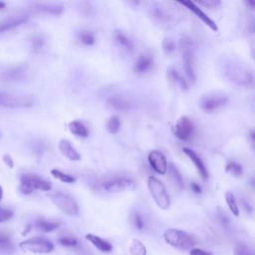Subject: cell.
Wrapping results in <instances>:
<instances>
[{"label": "cell", "mask_w": 255, "mask_h": 255, "mask_svg": "<svg viewBox=\"0 0 255 255\" xmlns=\"http://www.w3.org/2000/svg\"><path fill=\"white\" fill-rule=\"evenodd\" d=\"M218 70L228 82L237 86L249 87L253 84V72L245 64L233 57L223 56L218 61Z\"/></svg>", "instance_id": "6da1fadb"}, {"label": "cell", "mask_w": 255, "mask_h": 255, "mask_svg": "<svg viewBox=\"0 0 255 255\" xmlns=\"http://www.w3.org/2000/svg\"><path fill=\"white\" fill-rule=\"evenodd\" d=\"M163 238L168 245L179 250H190L196 243L194 238L187 232L175 228L166 229L163 233Z\"/></svg>", "instance_id": "7a4b0ae2"}, {"label": "cell", "mask_w": 255, "mask_h": 255, "mask_svg": "<svg viewBox=\"0 0 255 255\" xmlns=\"http://www.w3.org/2000/svg\"><path fill=\"white\" fill-rule=\"evenodd\" d=\"M147 188L156 205L165 210L170 206V198L163 183L154 176L147 178Z\"/></svg>", "instance_id": "3957f363"}, {"label": "cell", "mask_w": 255, "mask_h": 255, "mask_svg": "<svg viewBox=\"0 0 255 255\" xmlns=\"http://www.w3.org/2000/svg\"><path fill=\"white\" fill-rule=\"evenodd\" d=\"M50 199L56 205V207L64 214L72 217H76L79 215L80 209L78 203L69 194L64 192H55L50 194Z\"/></svg>", "instance_id": "277c9868"}, {"label": "cell", "mask_w": 255, "mask_h": 255, "mask_svg": "<svg viewBox=\"0 0 255 255\" xmlns=\"http://www.w3.org/2000/svg\"><path fill=\"white\" fill-rule=\"evenodd\" d=\"M180 51H181L183 69H184L185 75L191 83H194L196 80V76H195L194 66H193L194 58H193L192 45L189 38L182 37L180 39Z\"/></svg>", "instance_id": "5b68a950"}, {"label": "cell", "mask_w": 255, "mask_h": 255, "mask_svg": "<svg viewBox=\"0 0 255 255\" xmlns=\"http://www.w3.org/2000/svg\"><path fill=\"white\" fill-rule=\"evenodd\" d=\"M19 247L25 252L48 254L54 250V244L52 241L44 237H31L20 242Z\"/></svg>", "instance_id": "8992f818"}, {"label": "cell", "mask_w": 255, "mask_h": 255, "mask_svg": "<svg viewBox=\"0 0 255 255\" xmlns=\"http://www.w3.org/2000/svg\"><path fill=\"white\" fill-rule=\"evenodd\" d=\"M134 186L135 183L131 178L122 175L109 177L100 183L101 189L106 192H120L123 190L132 189Z\"/></svg>", "instance_id": "52a82bcc"}, {"label": "cell", "mask_w": 255, "mask_h": 255, "mask_svg": "<svg viewBox=\"0 0 255 255\" xmlns=\"http://www.w3.org/2000/svg\"><path fill=\"white\" fill-rule=\"evenodd\" d=\"M21 181V191L25 194H30L34 190H44L49 191L51 189V184L47 180L41 178L40 176L32 173L23 174L20 178Z\"/></svg>", "instance_id": "ba28073f"}, {"label": "cell", "mask_w": 255, "mask_h": 255, "mask_svg": "<svg viewBox=\"0 0 255 255\" xmlns=\"http://www.w3.org/2000/svg\"><path fill=\"white\" fill-rule=\"evenodd\" d=\"M34 104V99L26 95H13L7 92L0 91V106L9 109L29 108Z\"/></svg>", "instance_id": "9c48e42d"}, {"label": "cell", "mask_w": 255, "mask_h": 255, "mask_svg": "<svg viewBox=\"0 0 255 255\" xmlns=\"http://www.w3.org/2000/svg\"><path fill=\"white\" fill-rule=\"evenodd\" d=\"M227 102L228 98L226 95L220 93H211L203 96L200 99L199 107L206 113H212L225 106Z\"/></svg>", "instance_id": "30bf717a"}, {"label": "cell", "mask_w": 255, "mask_h": 255, "mask_svg": "<svg viewBox=\"0 0 255 255\" xmlns=\"http://www.w3.org/2000/svg\"><path fill=\"white\" fill-rule=\"evenodd\" d=\"M194 130V126L189 118L186 116L180 117V119L177 121L175 125L174 134L177 138L180 140H188Z\"/></svg>", "instance_id": "8fae6325"}, {"label": "cell", "mask_w": 255, "mask_h": 255, "mask_svg": "<svg viewBox=\"0 0 255 255\" xmlns=\"http://www.w3.org/2000/svg\"><path fill=\"white\" fill-rule=\"evenodd\" d=\"M107 107L110 110L125 112L130 110L133 107V104L127 96L122 94H115L108 99Z\"/></svg>", "instance_id": "7c38bea8"}, {"label": "cell", "mask_w": 255, "mask_h": 255, "mask_svg": "<svg viewBox=\"0 0 255 255\" xmlns=\"http://www.w3.org/2000/svg\"><path fill=\"white\" fill-rule=\"evenodd\" d=\"M148 161L152 169L159 173V174H165L167 171V161L165 158V155L159 151V150H151L148 153Z\"/></svg>", "instance_id": "4fadbf2b"}, {"label": "cell", "mask_w": 255, "mask_h": 255, "mask_svg": "<svg viewBox=\"0 0 255 255\" xmlns=\"http://www.w3.org/2000/svg\"><path fill=\"white\" fill-rule=\"evenodd\" d=\"M179 4H181L182 6L186 7L188 10H190L192 13H194L206 26H208L212 31H217V25L215 24V22L210 19L194 2L192 1H179Z\"/></svg>", "instance_id": "5bb4252c"}, {"label": "cell", "mask_w": 255, "mask_h": 255, "mask_svg": "<svg viewBox=\"0 0 255 255\" xmlns=\"http://www.w3.org/2000/svg\"><path fill=\"white\" fill-rule=\"evenodd\" d=\"M182 151L193 162V164H194L196 170L198 171L199 175L203 179H207L208 178V171H207V168H206L203 160L201 159V157L194 150H192V149H190L188 147H183Z\"/></svg>", "instance_id": "9a60e30c"}, {"label": "cell", "mask_w": 255, "mask_h": 255, "mask_svg": "<svg viewBox=\"0 0 255 255\" xmlns=\"http://www.w3.org/2000/svg\"><path fill=\"white\" fill-rule=\"evenodd\" d=\"M59 150L69 160L79 161L81 159V154L77 151V149L73 146V144L68 139H65V138L60 139Z\"/></svg>", "instance_id": "2e32d148"}, {"label": "cell", "mask_w": 255, "mask_h": 255, "mask_svg": "<svg viewBox=\"0 0 255 255\" xmlns=\"http://www.w3.org/2000/svg\"><path fill=\"white\" fill-rule=\"evenodd\" d=\"M113 38L114 41L116 43V45L124 52L126 53H129L132 51L133 49V44L132 41L129 39V37L124 33L121 30H116L113 34Z\"/></svg>", "instance_id": "e0dca14e"}, {"label": "cell", "mask_w": 255, "mask_h": 255, "mask_svg": "<svg viewBox=\"0 0 255 255\" xmlns=\"http://www.w3.org/2000/svg\"><path fill=\"white\" fill-rule=\"evenodd\" d=\"M153 58L149 54H141L133 66V71L136 74H145L153 67Z\"/></svg>", "instance_id": "ac0fdd59"}, {"label": "cell", "mask_w": 255, "mask_h": 255, "mask_svg": "<svg viewBox=\"0 0 255 255\" xmlns=\"http://www.w3.org/2000/svg\"><path fill=\"white\" fill-rule=\"evenodd\" d=\"M86 239L88 241H90L97 249H99L100 251L102 252H110L112 251L113 249V246L110 242H108L107 240L95 235V234H92V233H88L86 234Z\"/></svg>", "instance_id": "d6986e66"}, {"label": "cell", "mask_w": 255, "mask_h": 255, "mask_svg": "<svg viewBox=\"0 0 255 255\" xmlns=\"http://www.w3.org/2000/svg\"><path fill=\"white\" fill-rule=\"evenodd\" d=\"M27 20V16L20 15V16H14L8 19H5L0 22V32H4L10 29H13L22 23H24Z\"/></svg>", "instance_id": "ffe728a7"}, {"label": "cell", "mask_w": 255, "mask_h": 255, "mask_svg": "<svg viewBox=\"0 0 255 255\" xmlns=\"http://www.w3.org/2000/svg\"><path fill=\"white\" fill-rule=\"evenodd\" d=\"M167 77L181 91H186L187 90V82H186V80L178 73V71L176 69L169 68L167 70Z\"/></svg>", "instance_id": "44dd1931"}, {"label": "cell", "mask_w": 255, "mask_h": 255, "mask_svg": "<svg viewBox=\"0 0 255 255\" xmlns=\"http://www.w3.org/2000/svg\"><path fill=\"white\" fill-rule=\"evenodd\" d=\"M34 10L51 15H60L63 12L64 7L59 4H37Z\"/></svg>", "instance_id": "7402d4cb"}, {"label": "cell", "mask_w": 255, "mask_h": 255, "mask_svg": "<svg viewBox=\"0 0 255 255\" xmlns=\"http://www.w3.org/2000/svg\"><path fill=\"white\" fill-rule=\"evenodd\" d=\"M168 172H169V176H170L173 184L175 185V187L179 190H182L184 188V180H183L181 173L177 169V167L174 164L170 163L169 167H168Z\"/></svg>", "instance_id": "603a6c76"}, {"label": "cell", "mask_w": 255, "mask_h": 255, "mask_svg": "<svg viewBox=\"0 0 255 255\" xmlns=\"http://www.w3.org/2000/svg\"><path fill=\"white\" fill-rule=\"evenodd\" d=\"M69 129L72 133H74L75 135L81 136V137H87L89 134L88 128H86V126L80 122V121H73L69 124Z\"/></svg>", "instance_id": "cb8c5ba5"}, {"label": "cell", "mask_w": 255, "mask_h": 255, "mask_svg": "<svg viewBox=\"0 0 255 255\" xmlns=\"http://www.w3.org/2000/svg\"><path fill=\"white\" fill-rule=\"evenodd\" d=\"M36 228L43 231V232H51L55 229H57L60 226L59 222L56 221H50L45 219H38L35 223Z\"/></svg>", "instance_id": "d4e9b609"}, {"label": "cell", "mask_w": 255, "mask_h": 255, "mask_svg": "<svg viewBox=\"0 0 255 255\" xmlns=\"http://www.w3.org/2000/svg\"><path fill=\"white\" fill-rule=\"evenodd\" d=\"M225 200H226V203H227L231 213L234 216H239V207H238V204L236 202L235 196L231 191H226L225 192Z\"/></svg>", "instance_id": "484cf974"}, {"label": "cell", "mask_w": 255, "mask_h": 255, "mask_svg": "<svg viewBox=\"0 0 255 255\" xmlns=\"http://www.w3.org/2000/svg\"><path fill=\"white\" fill-rule=\"evenodd\" d=\"M78 38H79L81 43H83L84 45H87V46H92L96 42V38H95L94 34L90 31H87V30L79 31L78 32Z\"/></svg>", "instance_id": "4316f807"}, {"label": "cell", "mask_w": 255, "mask_h": 255, "mask_svg": "<svg viewBox=\"0 0 255 255\" xmlns=\"http://www.w3.org/2000/svg\"><path fill=\"white\" fill-rule=\"evenodd\" d=\"M106 128L109 132L117 133L121 128V121L118 116H112L108 119L106 123Z\"/></svg>", "instance_id": "83f0119b"}, {"label": "cell", "mask_w": 255, "mask_h": 255, "mask_svg": "<svg viewBox=\"0 0 255 255\" xmlns=\"http://www.w3.org/2000/svg\"><path fill=\"white\" fill-rule=\"evenodd\" d=\"M129 252L131 255H146V248L142 242L137 239H133L129 246Z\"/></svg>", "instance_id": "f1b7e54d"}, {"label": "cell", "mask_w": 255, "mask_h": 255, "mask_svg": "<svg viewBox=\"0 0 255 255\" xmlns=\"http://www.w3.org/2000/svg\"><path fill=\"white\" fill-rule=\"evenodd\" d=\"M226 171L235 177H239L243 173V168H242V165L239 164L238 162L234 160H230L226 165Z\"/></svg>", "instance_id": "f546056e"}, {"label": "cell", "mask_w": 255, "mask_h": 255, "mask_svg": "<svg viewBox=\"0 0 255 255\" xmlns=\"http://www.w3.org/2000/svg\"><path fill=\"white\" fill-rule=\"evenodd\" d=\"M149 11H150V15H151L154 19H156L157 21L163 22V21L167 20L166 14H165L164 11L161 9V7L158 6L157 4H152L151 7H150V9H149Z\"/></svg>", "instance_id": "4dcf8cb0"}, {"label": "cell", "mask_w": 255, "mask_h": 255, "mask_svg": "<svg viewBox=\"0 0 255 255\" xmlns=\"http://www.w3.org/2000/svg\"><path fill=\"white\" fill-rule=\"evenodd\" d=\"M51 174L55 177V178H57V179H59L60 181H62V182H65V183H73V182H75V177H73L72 175H70V174H67V173H65V172H63V171H61V170H59V169H52L51 170Z\"/></svg>", "instance_id": "1f68e13d"}, {"label": "cell", "mask_w": 255, "mask_h": 255, "mask_svg": "<svg viewBox=\"0 0 255 255\" xmlns=\"http://www.w3.org/2000/svg\"><path fill=\"white\" fill-rule=\"evenodd\" d=\"M44 38L42 35H35L31 39V50L33 52H39L44 46Z\"/></svg>", "instance_id": "d6a6232c"}, {"label": "cell", "mask_w": 255, "mask_h": 255, "mask_svg": "<svg viewBox=\"0 0 255 255\" xmlns=\"http://www.w3.org/2000/svg\"><path fill=\"white\" fill-rule=\"evenodd\" d=\"M234 255H254L253 250L243 243H238L233 251Z\"/></svg>", "instance_id": "836d02e7"}, {"label": "cell", "mask_w": 255, "mask_h": 255, "mask_svg": "<svg viewBox=\"0 0 255 255\" xmlns=\"http://www.w3.org/2000/svg\"><path fill=\"white\" fill-rule=\"evenodd\" d=\"M162 49L165 54H171L176 49V44L173 39L171 38H164L162 41Z\"/></svg>", "instance_id": "e575fe53"}, {"label": "cell", "mask_w": 255, "mask_h": 255, "mask_svg": "<svg viewBox=\"0 0 255 255\" xmlns=\"http://www.w3.org/2000/svg\"><path fill=\"white\" fill-rule=\"evenodd\" d=\"M131 220H132V223H133V225H134V227H135L136 229L142 230V229L145 227L144 219H143V217L141 216V214H140L138 211L133 212L132 217H131Z\"/></svg>", "instance_id": "d590c367"}, {"label": "cell", "mask_w": 255, "mask_h": 255, "mask_svg": "<svg viewBox=\"0 0 255 255\" xmlns=\"http://www.w3.org/2000/svg\"><path fill=\"white\" fill-rule=\"evenodd\" d=\"M58 242H59V244H61L63 246H66V247H74L78 244L77 240L74 237H71V236L60 237L58 239Z\"/></svg>", "instance_id": "8d00e7d4"}, {"label": "cell", "mask_w": 255, "mask_h": 255, "mask_svg": "<svg viewBox=\"0 0 255 255\" xmlns=\"http://www.w3.org/2000/svg\"><path fill=\"white\" fill-rule=\"evenodd\" d=\"M13 216V212L10 209L3 208L0 206V222H5L11 219Z\"/></svg>", "instance_id": "74e56055"}, {"label": "cell", "mask_w": 255, "mask_h": 255, "mask_svg": "<svg viewBox=\"0 0 255 255\" xmlns=\"http://www.w3.org/2000/svg\"><path fill=\"white\" fill-rule=\"evenodd\" d=\"M10 246V236L4 231L0 230V247L8 248Z\"/></svg>", "instance_id": "f35d334b"}, {"label": "cell", "mask_w": 255, "mask_h": 255, "mask_svg": "<svg viewBox=\"0 0 255 255\" xmlns=\"http://www.w3.org/2000/svg\"><path fill=\"white\" fill-rule=\"evenodd\" d=\"M79 11L83 15H90L92 12V6L90 2H81L79 3Z\"/></svg>", "instance_id": "ab89813d"}, {"label": "cell", "mask_w": 255, "mask_h": 255, "mask_svg": "<svg viewBox=\"0 0 255 255\" xmlns=\"http://www.w3.org/2000/svg\"><path fill=\"white\" fill-rule=\"evenodd\" d=\"M220 4V1L219 0H202V1H199V5H202L204 7H207V8H213V7H216Z\"/></svg>", "instance_id": "60d3db41"}, {"label": "cell", "mask_w": 255, "mask_h": 255, "mask_svg": "<svg viewBox=\"0 0 255 255\" xmlns=\"http://www.w3.org/2000/svg\"><path fill=\"white\" fill-rule=\"evenodd\" d=\"M189 255H212V254L200 248H192L189 251Z\"/></svg>", "instance_id": "b9f144b4"}, {"label": "cell", "mask_w": 255, "mask_h": 255, "mask_svg": "<svg viewBox=\"0 0 255 255\" xmlns=\"http://www.w3.org/2000/svg\"><path fill=\"white\" fill-rule=\"evenodd\" d=\"M190 187H191V190H192L194 193H196V194L201 193V187L199 186V184H197V183H195V182H191Z\"/></svg>", "instance_id": "7bdbcfd3"}, {"label": "cell", "mask_w": 255, "mask_h": 255, "mask_svg": "<svg viewBox=\"0 0 255 255\" xmlns=\"http://www.w3.org/2000/svg\"><path fill=\"white\" fill-rule=\"evenodd\" d=\"M3 159H4V161L7 163V165L9 167H11V168L13 167V161H12V159H11V157L9 155H4Z\"/></svg>", "instance_id": "ee69618b"}, {"label": "cell", "mask_w": 255, "mask_h": 255, "mask_svg": "<svg viewBox=\"0 0 255 255\" xmlns=\"http://www.w3.org/2000/svg\"><path fill=\"white\" fill-rule=\"evenodd\" d=\"M244 4L246 6H250V9H253L255 6V2H253V1H244Z\"/></svg>", "instance_id": "f6af8a7d"}, {"label": "cell", "mask_w": 255, "mask_h": 255, "mask_svg": "<svg viewBox=\"0 0 255 255\" xmlns=\"http://www.w3.org/2000/svg\"><path fill=\"white\" fill-rule=\"evenodd\" d=\"M5 6H6V4L4 3V2H2V1H0V10H2V9H4L5 8Z\"/></svg>", "instance_id": "bcb514c9"}, {"label": "cell", "mask_w": 255, "mask_h": 255, "mask_svg": "<svg viewBox=\"0 0 255 255\" xmlns=\"http://www.w3.org/2000/svg\"><path fill=\"white\" fill-rule=\"evenodd\" d=\"M2 197H3V189H2V187L0 186V201H1Z\"/></svg>", "instance_id": "7dc6e473"}]
</instances>
